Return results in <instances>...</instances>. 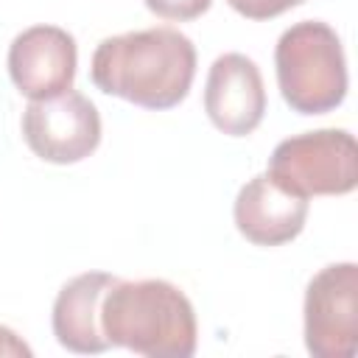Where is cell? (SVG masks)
<instances>
[{"instance_id": "2", "label": "cell", "mask_w": 358, "mask_h": 358, "mask_svg": "<svg viewBox=\"0 0 358 358\" xmlns=\"http://www.w3.org/2000/svg\"><path fill=\"white\" fill-rule=\"evenodd\" d=\"M109 347L145 358H190L199 344L193 302L168 280H115L101 299Z\"/></svg>"}, {"instance_id": "9", "label": "cell", "mask_w": 358, "mask_h": 358, "mask_svg": "<svg viewBox=\"0 0 358 358\" xmlns=\"http://www.w3.org/2000/svg\"><path fill=\"white\" fill-rule=\"evenodd\" d=\"M235 227L255 246H282L308 221V199L288 193L268 173L252 176L235 196Z\"/></svg>"}, {"instance_id": "4", "label": "cell", "mask_w": 358, "mask_h": 358, "mask_svg": "<svg viewBox=\"0 0 358 358\" xmlns=\"http://www.w3.org/2000/svg\"><path fill=\"white\" fill-rule=\"evenodd\" d=\"M266 173L294 196H347L358 187V143L347 129L294 134L268 157Z\"/></svg>"}, {"instance_id": "1", "label": "cell", "mask_w": 358, "mask_h": 358, "mask_svg": "<svg viewBox=\"0 0 358 358\" xmlns=\"http://www.w3.org/2000/svg\"><path fill=\"white\" fill-rule=\"evenodd\" d=\"M193 76L196 45L168 25L106 36L90 62V78L101 92L154 112L179 106Z\"/></svg>"}, {"instance_id": "13", "label": "cell", "mask_w": 358, "mask_h": 358, "mask_svg": "<svg viewBox=\"0 0 358 358\" xmlns=\"http://www.w3.org/2000/svg\"><path fill=\"white\" fill-rule=\"evenodd\" d=\"M34 350L22 341V336H17L11 327L0 324V358H31Z\"/></svg>"}, {"instance_id": "11", "label": "cell", "mask_w": 358, "mask_h": 358, "mask_svg": "<svg viewBox=\"0 0 358 358\" xmlns=\"http://www.w3.org/2000/svg\"><path fill=\"white\" fill-rule=\"evenodd\" d=\"M143 3L151 14L162 20H173V22L196 20L213 6V0H143Z\"/></svg>"}, {"instance_id": "7", "label": "cell", "mask_w": 358, "mask_h": 358, "mask_svg": "<svg viewBox=\"0 0 358 358\" xmlns=\"http://www.w3.org/2000/svg\"><path fill=\"white\" fill-rule=\"evenodd\" d=\"M78 48L59 25H31L8 48V76L28 101H42L73 90Z\"/></svg>"}, {"instance_id": "12", "label": "cell", "mask_w": 358, "mask_h": 358, "mask_svg": "<svg viewBox=\"0 0 358 358\" xmlns=\"http://www.w3.org/2000/svg\"><path fill=\"white\" fill-rule=\"evenodd\" d=\"M302 3L305 0H227V6L246 20H271V17H280Z\"/></svg>"}, {"instance_id": "5", "label": "cell", "mask_w": 358, "mask_h": 358, "mask_svg": "<svg viewBox=\"0 0 358 358\" xmlns=\"http://www.w3.org/2000/svg\"><path fill=\"white\" fill-rule=\"evenodd\" d=\"M305 350L313 358H352L358 350V266L330 263L305 288Z\"/></svg>"}, {"instance_id": "8", "label": "cell", "mask_w": 358, "mask_h": 358, "mask_svg": "<svg viewBox=\"0 0 358 358\" xmlns=\"http://www.w3.org/2000/svg\"><path fill=\"white\" fill-rule=\"evenodd\" d=\"M204 112L210 123L229 134H252L266 115V87L257 64L243 53H221L204 84Z\"/></svg>"}, {"instance_id": "3", "label": "cell", "mask_w": 358, "mask_h": 358, "mask_svg": "<svg viewBox=\"0 0 358 358\" xmlns=\"http://www.w3.org/2000/svg\"><path fill=\"white\" fill-rule=\"evenodd\" d=\"M277 87L299 115H324L347 98V56L338 34L322 20H302L282 31L274 48Z\"/></svg>"}, {"instance_id": "10", "label": "cell", "mask_w": 358, "mask_h": 358, "mask_svg": "<svg viewBox=\"0 0 358 358\" xmlns=\"http://www.w3.org/2000/svg\"><path fill=\"white\" fill-rule=\"evenodd\" d=\"M109 271H84L67 280L53 302L50 324L56 341L78 355H98L109 350V341L101 330V299L115 282Z\"/></svg>"}, {"instance_id": "6", "label": "cell", "mask_w": 358, "mask_h": 358, "mask_svg": "<svg viewBox=\"0 0 358 358\" xmlns=\"http://www.w3.org/2000/svg\"><path fill=\"white\" fill-rule=\"evenodd\" d=\"M22 137L39 159L53 165H73L98 148L101 115L84 92L67 90L25 106Z\"/></svg>"}]
</instances>
